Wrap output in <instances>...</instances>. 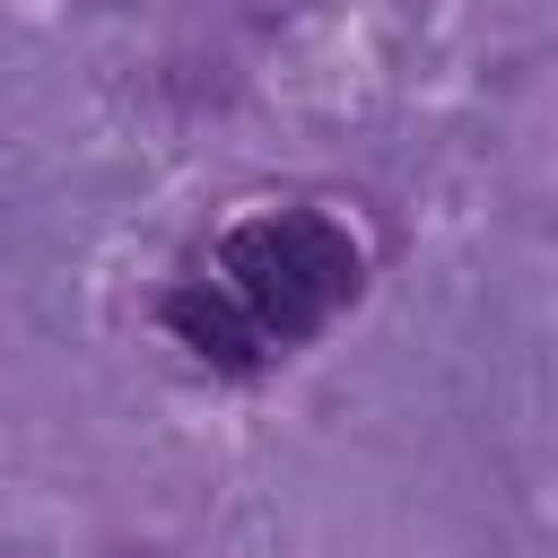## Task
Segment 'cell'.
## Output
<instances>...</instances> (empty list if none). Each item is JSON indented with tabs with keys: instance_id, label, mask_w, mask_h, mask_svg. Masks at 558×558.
I'll return each instance as SVG.
<instances>
[{
	"instance_id": "6da1fadb",
	"label": "cell",
	"mask_w": 558,
	"mask_h": 558,
	"mask_svg": "<svg viewBox=\"0 0 558 558\" xmlns=\"http://www.w3.org/2000/svg\"><path fill=\"white\" fill-rule=\"evenodd\" d=\"M227 296L235 314L262 331V349H288L305 331H323L349 296H357V244L314 218V209H262L218 244Z\"/></svg>"
},
{
	"instance_id": "7a4b0ae2",
	"label": "cell",
	"mask_w": 558,
	"mask_h": 558,
	"mask_svg": "<svg viewBox=\"0 0 558 558\" xmlns=\"http://www.w3.org/2000/svg\"><path fill=\"white\" fill-rule=\"evenodd\" d=\"M166 323H174L201 357H218V366H262V331L235 314L227 288H183V296H166Z\"/></svg>"
}]
</instances>
